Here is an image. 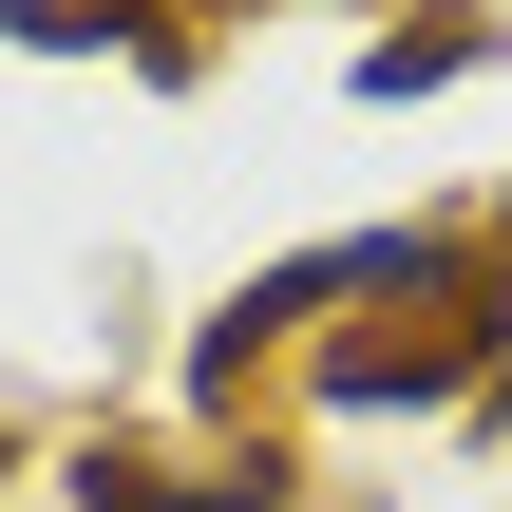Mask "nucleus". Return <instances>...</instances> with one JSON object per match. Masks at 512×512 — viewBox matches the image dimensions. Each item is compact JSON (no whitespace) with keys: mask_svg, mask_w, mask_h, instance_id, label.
<instances>
[{"mask_svg":"<svg viewBox=\"0 0 512 512\" xmlns=\"http://www.w3.org/2000/svg\"><path fill=\"white\" fill-rule=\"evenodd\" d=\"M0 38H95V0H0Z\"/></svg>","mask_w":512,"mask_h":512,"instance_id":"nucleus-2","label":"nucleus"},{"mask_svg":"<svg viewBox=\"0 0 512 512\" xmlns=\"http://www.w3.org/2000/svg\"><path fill=\"white\" fill-rule=\"evenodd\" d=\"M57 494L76 512H304V475L285 456H76Z\"/></svg>","mask_w":512,"mask_h":512,"instance_id":"nucleus-1","label":"nucleus"}]
</instances>
